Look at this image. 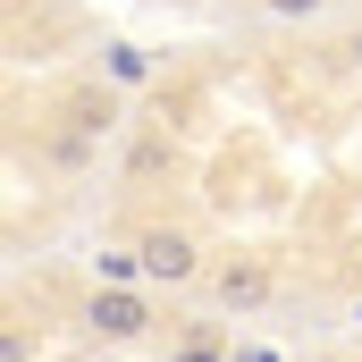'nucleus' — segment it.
Returning a JSON list of instances; mask_svg holds the SVG:
<instances>
[{"instance_id": "423d86ee", "label": "nucleus", "mask_w": 362, "mask_h": 362, "mask_svg": "<svg viewBox=\"0 0 362 362\" xmlns=\"http://www.w3.org/2000/svg\"><path fill=\"white\" fill-rule=\"evenodd\" d=\"M346 68H362V25H354V34H346Z\"/></svg>"}, {"instance_id": "f257e3e1", "label": "nucleus", "mask_w": 362, "mask_h": 362, "mask_svg": "<svg viewBox=\"0 0 362 362\" xmlns=\"http://www.w3.org/2000/svg\"><path fill=\"white\" fill-rule=\"evenodd\" d=\"M135 262H144V278H160V286H194V278H211V270H202V245H194L185 228H144Z\"/></svg>"}, {"instance_id": "f03ea898", "label": "nucleus", "mask_w": 362, "mask_h": 362, "mask_svg": "<svg viewBox=\"0 0 362 362\" xmlns=\"http://www.w3.org/2000/svg\"><path fill=\"white\" fill-rule=\"evenodd\" d=\"M211 303H219V312H262V303H270V270H262V262H219V270H211Z\"/></svg>"}, {"instance_id": "20e7f679", "label": "nucleus", "mask_w": 362, "mask_h": 362, "mask_svg": "<svg viewBox=\"0 0 362 362\" xmlns=\"http://www.w3.org/2000/svg\"><path fill=\"white\" fill-rule=\"evenodd\" d=\"M160 362H228V346H219V329H194V337H177Z\"/></svg>"}, {"instance_id": "39448f33", "label": "nucleus", "mask_w": 362, "mask_h": 362, "mask_svg": "<svg viewBox=\"0 0 362 362\" xmlns=\"http://www.w3.org/2000/svg\"><path fill=\"white\" fill-rule=\"evenodd\" d=\"M329 0H262V17H278V25H312Z\"/></svg>"}, {"instance_id": "7ed1b4c3", "label": "nucleus", "mask_w": 362, "mask_h": 362, "mask_svg": "<svg viewBox=\"0 0 362 362\" xmlns=\"http://www.w3.org/2000/svg\"><path fill=\"white\" fill-rule=\"evenodd\" d=\"M85 329H93V337H144L152 312H144V295H118V286H110V295L85 303Z\"/></svg>"}, {"instance_id": "0eeeda50", "label": "nucleus", "mask_w": 362, "mask_h": 362, "mask_svg": "<svg viewBox=\"0 0 362 362\" xmlns=\"http://www.w3.org/2000/svg\"><path fill=\"white\" fill-rule=\"evenodd\" d=\"M354 320H362V303H354Z\"/></svg>"}]
</instances>
